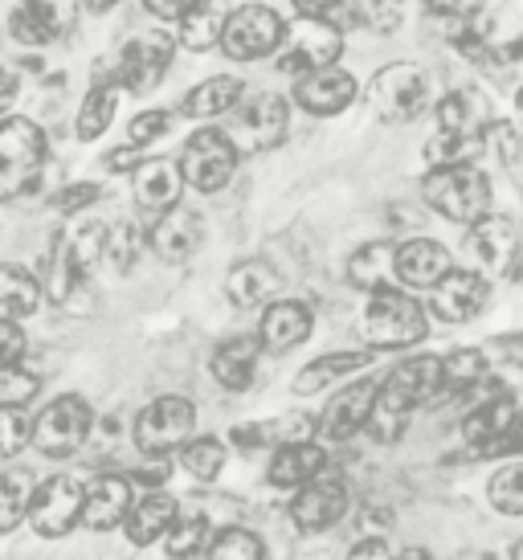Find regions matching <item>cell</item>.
<instances>
[{
  "label": "cell",
  "instance_id": "obj_1",
  "mask_svg": "<svg viewBox=\"0 0 523 560\" xmlns=\"http://www.w3.org/2000/svg\"><path fill=\"white\" fill-rule=\"evenodd\" d=\"M446 393V373H442V357H409L381 381L376 405H372L369 434L376 442H397L405 425L421 405H433Z\"/></svg>",
  "mask_w": 523,
  "mask_h": 560
},
{
  "label": "cell",
  "instance_id": "obj_2",
  "mask_svg": "<svg viewBox=\"0 0 523 560\" xmlns=\"http://www.w3.org/2000/svg\"><path fill=\"white\" fill-rule=\"evenodd\" d=\"M430 319L426 307L414 295H405L397 287L372 291L369 307L360 315V340L369 343L372 352H397V348H414L426 340Z\"/></svg>",
  "mask_w": 523,
  "mask_h": 560
},
{
  "label": "cell",
  "instance_id": "obj_3",
  "mask_svg": "<svg viewBox=\"0 0 523 560\" xmlns=\"http://www.w3.org/2000/svg\"><path fill=\"white\" fill-rule=\"evenodd\" d=\"M421 197L430 209H438L446 221L475 225L478 218L491 213V180L475 164H450V168H430L421 180Z\"/></svg>",
  "mask_w": 523,
  "mask_h": 560
},
{
  "label": "cell",
  "instance_id": "obj_4",
  "mask_svg": "<svg viewBox=\"0 0 523 560\" xmlns=\"http://www.w3.org/2000/svg\"><path fill=\"white\" fill-rule=\"evenodd\" d=\"M46 136L33 119H0V201H16L42 180Z\"/></svg>",
  "mask_w": 523,
  "mask_h": 560
},
{
  "label": "cell",
  "instance_id": "obj_5",
  "mask_svg": "<svg viewBox=\"0 0 523 560\" xmlns=\"http://www.w3.org/2000/svg\"><path fill=\"white\" fill-rule=\"evenodd\" d=\"M515 418L520 405L503 385L495 381H478L475 385V405L462 418V438L475 446L478 454H520L515 451Z\"/></svg>",
  "mask_w": 523,
  "mask_h": 560
},
{
  "label": "cell",
  "instance_id": "obj_6",
  "mask_svg": "<svg viewBox=\"0 0 523 560\" xmlns=\"http://www.w3.org/2000/svg\"><path fill=\"white\" fill-rule=\"evenodd\" d=\"M172 49H176V37L172 33H139L131 37L119 58L107 62L103 70H94V82H107L115 91H152L155 82L168 74Z\"/></svg>",
  "mask_w": 523,
  "mask_h": 560
},
{
  "label": "cell",
  "instance_id": "obj_7",
  "mask_svg": "<svg viewBox=\"0 0 523 560\" xmlns=\"http://www.w3.org/2000/svg\"><path fill=\"white\" fill-rule=\"evenodd\" d=\"M369 103L381 124H409L430 103V74L414 62H388L369 82Z\"/></svg>",
  "mask_w": 523,
  "mask_h": 560
},
{
  "label": "cell",
  "instance_id": "obj_8",
  "mask_svg": "<svg viewBox=\"0 0 523 560\" xmlns=\"http://www.w3.org/2000/svg\"><path fill=\"white\" fill-rule=\"evenodd\" d=\"M344 54V33L332 25V16H299L294 30H287V49L278 54V70L303 79L311 70L336 66Z\"/></svg>",
  "mask_w": 523,
  "mask_h": 560
},
{
  "label": "cell",
  "instance_id": "obj_9",
  "mask_svg": "<svg viewBox=\"0 0 523 560\" xmlns=\"http://www.w3.org/2000/svg\"><path fill=\"white\" fill-rule=\"evenodd\" d=\"M197 425V405L188 397H160L136 418V446L148 458H168L181 451Z\"/></svg>",
  "mask_w": 523,
  "mask_h": 560
},
{
  "label": "cell",
  "instance_id": "obj_10",
  "mask_svg": "<svg viewBox=\"0 0 523 560\" xmlns=\"http://www.w3.org/2000/svg\"><path fill=\"white\" fill-rule=\"evenodd\" d=\"M91 405L82 401V397H58L33 421V446L46 458H66V454H74L91 438Z\"/></svg>",
  "mask_w": 523,
  "mask_h": 560
},
{
  "label": "cell",
  "instance_id": "obj_11",
  "mask_svg": "<svg viewBox=\"0 0 523 560\" xmlns=\"http://www.w3.org/2000/svg\"><path fill=\"white\" fill-rule=\"evenodd\" d=\"M185 180L200 192H217V188L230 185L233 168H237V143L230 131H217L205 127L193 140L185 143V156H181Z\"/></svg>",
  "mask_w": 523,
  "mask_h": 560
},
{
  "label": "cell",
  "instance_id": "obj_12",
  "mask_svg": "<svg viewBox=\"0 0 523 560\" xmlns=\"http://www.w3.org/2000/svg\"><path fill=\"white\" fill-rule=\"evenodd\" d=\"M282 42H287V25H282V16H278L275 9H266V4H246V9L230 13L225 37H221L225 54L237 58V62L266 58V54H275Z\"/></svg>",
  "mask_w": 523,
  "mask_h": 560
},
{
  "label": "cell",
  "instance_id": "obj_13",
  "mask_svg": "<svg viewBox=\"0 0 523 560\" xmlns=\"http://www.w3.org/2000/svg\"><path fill=\"white\" fill-rule=\"evenodd\" d=\"M287 98L282 94H258L237 107V119H233V143L246 148V152H270L287 140Z\"/></svg>",
  "mask_w": 523,
  "mask_h": 560
},
{
  "label": "cell",
  "instance_id": "obj_14",
  "mask_svg": "<svg viewBox=\"0 0 523 560\" xmlns=\"http://www.w3.org/2000/svg\"><path fill=\"white\" fill-rule=\"evenodd\" d=\"M466 254L475 258L483 275L508 279V275H515V262H520V234H515V225H511L508 218L487 213V218H478L475 225H470Z\"/></svg>",
  "mask_w": 523,
  "mask_h": 560
},
{
  "label": "cell",
  "instance_id": "obj_15",
  "mask_svg": "<svg viewBox=\"0 0 523 560\" xmlns=\"http://www.w3.org/2000/svg\"><path fill=\"white\" fill-rule=\"evenodd\" d=\"M82 503H86V491H82L74 479L58 475V479L42 482L37 495H33V508H30L33 532H37V536H49V540L66 536V532L82 520Z\"/></svg>",
  "mask_w": 523,
  "mask_h": 560
},
{
  "label": "cell",
  "instance_id": "obj_16",
  "mask_svg": "<svg viewBox=\"0 0 523 560\" xmlns=\"http://www.w3.org/2000/svg\"><path fill=\"white\" fill-rule=\"evenodd\" d=\"M487 299H491V282L483 270H450L446 279L433 287L430 312L442 324H470L475 315H483Z\"/></svg>",
  "mask_w": 523,
  "mask_h": 560
},
{
  "label": "cell",
  "instance_id": "obj_17",
  "mask_svg": "<svg viewBox=\"0 0 523 560\" xmlns=\"http://www.w3.org/2000/svg\"><path fill=\"white\" fill-rule=\"evenodd\" d=\"M344 512H348V482L339 475H319L303 482L291 503V520L303 532H327L344 520Z\"/></svg>",
  "mask_w": 523,
  "mask_h": 560
},
{
  "label": "cell",
  "instance_id": "obj_18",
  "mask_svg": "<svg viewBox=\"0 0 523 560\" xmlns=\"http://www.w3.org/2000/svg\"><path fill=\"white\" fill-rule=\"evenodd\" d=\"M376 393H381L376 381H356L348 389H339L336 397L327 401L324 413H319V430H324L327 442H348V438H356L360 430H369Z\"/></svg>",
  "mask_w": 523,
  "mask_h": 560
},
{
  "label": "cell",
  "instance_id": "obj_19",
  "mask_svg": "<svg viewBox=\"0 0 523 560\" xmlns=\"http://www.w3.org/2000/svg\"><path fill=\"white\" fill-rule=\"evenodd\" d=\"M131 188H136V205L143 213H168L181 205V188H185V168L172 164V160H143L136 172H131Z\"/></svg>",
  "mask_w": 523,
  "mask_h": 560
},
{
  "label": "cell",
  "instance_id": "obj_20",
  "mask_svg": "<svg viewBox=\"0 0 523 560\" xmlns=\"http://www.w3.org/2000/svg\"><path fill=\"white\" fill-rule=\"evenodd\" d=\"M356 98V79L339 66H324V70H311L294 82V103L311 115H339L344 107H352Z\"/></svg>",
  "mask_w": 523,
  "mask_h": 560
},
{
  "label": "cell",
  "instance_id": "obj_21",
  "mask_svg": "<svg viewBox=\"0 0 523 560\" xmlns=\"http://www.w3.org/2000/svg\"><path fill=\"white\" fill-rule=\"evenodd\" d=\"M454 262H450V249L433 237H409L397 246V279L405 287H417V291H433L438 282L446 279Z\"/></svg>",
  "mask_w": 523,
  "mask_h": 560
},
{
  "label": "cell",
  "instance_id": "obj_22",
  "mask_svg": "<svg viewBox=\"0 0 523 560\" xmlns=\"http://www.w3.org/2000/svg\"><path fill=\"white\" fill-rule=\"evenodd\" d=\"M131 479L124 475H98L86 487V503H82V524L94 532L119 528L127 515H131Z\"/></svg>",
  "mask_w": 523,
  "mask_h": 560
},
{
  "label": "cell",
  "instance_id": "obj_23",
  "mask_svg": "<svg viewBox=\"0 0 523 560\" xmlns=\"http://www.w3.org/2000/svg\"><path fill=\"white\" fill-rule=\"evenodd\" d=\"M327 467V454L315 446V442H282L275 451V458H270V467H266V479L275 482V487H291V491H299L303 482L319 479Z\"/></svg>",
  "mask_w": 523,
  "mask_h": 560
},
{
  "label": "cell",
  "instance_id": "obj_24",
  "mask_svg": "<svg viewBox=\"0 0 523 560\" xmlns=\"http://www.w3.org/2000/svg\"><path fill=\"white\" fill-rule=\"evenodd\" d=\"M311 336V312L303 303H294V299H278L266 307L262 315V327H258V340L262 348H270V352H291L299 343Z\"/></svg>",
  "mask_w": 523,
  "mask_h": 560
},
{
  "label": "cell",
  "instance_id": "obj_25",
  "mask_svg": "<svg viewBox=\"0 0 523 560\" xmlns=\"http://www.w3.org/2000/svg\"><path fill=\"white\" fill-rule=\"evenodd\" d=\"M200 246V218L193 209H168L160 213L152 225V249L164 258V262H185L193 258V249Z\"/></svg>",
  "mask_w": 523,
  "mask_h": 560
},
{
  "label": "cell",
  "instance_id": "obj_26",
  "mask_svg": "<svg viewBox=\"0 0 523 560\" xmlns=\"http://www.w3.org/2000/svg\"><path fill=\"white\" fill-rule=\"evenodd\" d=\"M176 520H181L176 499L164 495V491H152V495L139 499L136 508H131V515L124 520L127 540H131L136 548H148V545H155V540H164Z\"/></svg>",
  "mask_w": 523,
  "mask_h": 560
},
{
  "label": "cell",
  "instance_id": "obj_27",
  "mask_svg": "<svg viewBox=\"0 0 523 560\" xmlns=\"http://www.w3.org/2000/svg\"><path fill=\"white\" fill-rule=\"evenodd\" d=\"M91 275V266L78 258V249L70 237H54V246H49V258L42 266V287H46V295L54 303H70L74 291L86 282Z\"/></svg>",
  "mask_w": 523,
  "mask_h": 560
},
{
  "label": "cell",
  "instance_id": "obj_28",
  "mask_svg": "<svg viewBox=\"0 0 523 560\" xmlns=\"http://www.w3.org/2000/svg\"><path fill=\"white\" fill-rule=\"evenodd\" d=\"M258 352H262L258 336H237V340H225L213 352V376L230 393L249 389V385H254V376H258Z\"/></svg>",
  "mask_w": 523,
  "mask_h": 560
},
{
  "label": "cell",
  "instance_id": "obj_29",
  "mask_svg": "<svg viewBox=\"0 0 523 560\" xmlns=\"http://www.w3.org/2000/svg\"><path fill=\"white\" fill-rule=\"evenodd\" d=\"M388 279H397V246L388 242H369L352 254L348 262V282L360 291H385Z\"/></svg>",
  "mask_w": 523,
  "mask_h": 560
},
{
  "label": "cell",
  "instance_id": "obj_30",
  "mask_svg": "<svg viewBox=\"0 0 523 560\" xmlns=\"http://www.w3.org/2000/svg\"><path fill=\"white\" fill-rule=\"evenodd\" d=\"M438 127L442 131H491V107L487 98L470 86L462 91H450L442 103H438Z\"/></svg>",
  "mask_w": 523,
  "mask_h": 560
},
{
  "label": "cell",
  "instance_id": "obj_31",
  "mask_svg": "<svg viewBox=\"0 0 523 560\" xmlns=\"http://www.w3.org/2000/svg\"><path fill=\"white\" fill-rule=\"evenodd\" d=\"M237 98H242V82L233 74H217V79H205L200 86H193L181 110L193 119H213V115H225V110L237 107Z\"/></svg>",
  "mask_w": 523,
  "mask_h": 560
},
{
  "label": "cell",
  "instance_id": "obj_32",
  "mask_svg": "<svg viewBox=\"0 0 523 560\" xmlns=\"http://www.w3.org/2000/svg\"><path fill=\"white\" fill-rule=\"evenodd\" d=\"M42 282L21 266H0V319H25L42 303Z\"/></svg>",
  "mask_w": 523,
  "mask_h": 560
},
{
  "label": "cell",
  "instance_id": "obj_33",
  "mask_svg": "<svg viewBox=\"0 0 523 560\" xmlns=\"http://www.w3.org/2000/svg\"><path fill=\"white\" fill-rule=\"evenodd\" d=\"M278 291V275L270 270L266 262H242L230 270V279H225V295L237 303V307H262L266 299Z\"/></svg>",
  "mask_w": 523,
  "mask_h": 560
},
{
  "label": "cell",
  "instance_id": "obj_34",
  "mask_svg": "<svg viewBox=\"0 0 523 560\" xmlns=\"http://www.w3.org/2000/svg\"><path fill=\"white\" fill-rule=\"evenodd\" d=\"M369 360H372V348H369V352H327V357L311 360L307 369L294 376V389H299V393H319V389H327V385H336L339 376L360 373Z\"/></svg>",
  "mask_w": 523,
  "mask_h": 560
},
{
  "label": "cell",
  "instance_id": "obj_35",
  "mask_svg": "<svg viewBox=\"0 0 523 560\" xmlns=\"http://www.w3.org/2000/svg\"><path fill=\"white\" fill-rule=\"evenodd\" d=\"M487 152V131H442L426 143V160L433 168H450V164H475Z\"/></svg>",
  "mask_w": 523,
  "mask_h": 560
},
{
  "label": "cell",
  "instance_id": "obj_36",
  "mask_svg": "<svg viewBox=\"0 0 523 560\" xmlns=\"http://www.w3.org/2000/svg\"><path fill=\"white\" fill-rule=\"evenodd\" d=\"M33 495H37L33 470H0V532H13L21 520H30Z\"/></svg>",
  "mask_w": 523,
  "mask_h": 560
},
{
  "label": "cell",
  "instance_id": "obj_37",
  "mask_svg": "<svg viewBox=\"0 0 523 560\" xmlns=\"http://www.w3.org/2000/svg\"><path fill=\"white\" fill-rule=\"evenodd\" d=\"M225 21H230V16L221 13L213 0H200L197 9L181 21L176 42H181L185 49H193V54H205V49L221 46V37H225Z\"/></svg>",
  "mask_w": 523,
  "mask_h": 560
},
{
  "label": "cell",
  "instance_id": "obj_38",
  "mask_svg": "<svg viewBox=\"0 0 523 560\" xmlns=\"http://www.w3.org/2000/svg\"><path fill=\"white\" fill-rule=\"evenodd\" d=\"M115 86H107V82H94L91 94L82 98V110H78V140H98L103 131L111 127V119H115Z\"/></svg>",
  "mask_w": 523,
  "mask_h": 560
},
{
  "label": "cell",
  "instance_id": "obj_39",
  "mask_svg": "<svg viewBox=\"0 0 523 560\" xmlns=\"http://www.w3.org/2000/svg\"><path fill=\"white\" fill-rule=\"evenodd\" d=\"M442 373H446V393H466L478 381H487V357L478 348H458L442 357Z\"/></svg>",
  "mask_w": 523,
  "mask_h": 560
},
{
  "label": "cell",
  "instance_id": "obj_40",
  "mask_svg": "<svg viewBox=\"0 0 523 560\" xmlns=\"http://www.w3.org/2000/svg\"><path fill=\"white\" fill-rule=\"evenodd\" d=\"M181 458H185V470L193 479L209 482L225 470V446L217 438H188L181 446Z\"/></svg>",
  "mask_w": 523,
  "mask_h": 560
},
{
  "label": "cell",
  "instance_id": "obj_41",
  "mask_svg": "<svg viewBox=\"0 0 523 560\" xmlns=\"http://www.w3.org/2000/svg\"><path fill=\"white\" fill-rule=\"evenodd\" d=\"M487 499L495 512L503 515H523V463H508L499 467L487 482Z\"/></svg>",
  "mask_w": 523,
  "mask_h": 560
},
{
  "label": "cell",
  "instance_id": "obj_42",
  "mask_svg": "<svg viewBox=\"0 0 523 560\" xmlns=\"http://www.w3.org/2000/svg\"><path fill=\"white\" fill-rule=\"evenodd\" d=\"M164 545H168L172 557H200V552H209V520L205 515H181L172 532L164 536Z\"/></svg>",
  "mask_w": 523,
  "mask_h": 560
},
{
  "label": "cell",
  "instance_id": "obj_43",
  "mask_svg": "<svg viewBox=\"0 0 523 560\" xmlns=\"http://www.w3.org/2000/svg\"><path fill=\"white\" fill-rule=\"evenodd\" d=\"M33 442V418L25 405H0V458H13Z\"/></svg>",
  "mask_w": 523,
  "mask_h": 560
},
{
  "label": "cell",
  "instance_id": "obj_44",
  "mask_svg": "<svg viewBox=\"0 0 523 560\" xmlns=\"http://www.w3.org/2000/svg\"><path fill=\"white\" fill-rule=\"evenodd\" d=\"M78 4H82V0H25L21 9L37 16V25H42L49 37H62V33L74 30Z\"/></svg>",
  "mask_w": 523,
  "mask_h": 560
},
{
  "label": "cell",
  "instance_id": "obj_45",
  "mask_svg": "<svg viewBox=\"0 0 523 560\" xmlns=\"http://www.w3.org/2000/svg\"><path fill=\"white\" fill-rule=\"evenodd\" d=\"M209 557L217 560H254V557H266V545H262V536H254L249 528H225L217 536L213 545H209Z\"/></svg>",
  "mask_w": 523,
  "mask_h": 560
},
{
  "label": "cell",
  "instance_id": "obj_46",
  "mask_svg": "<svg viewBox=\"0 0 523 560\" xmlns=\"http://www.w3.org/2000/svg\"><path fill=\"white\" fill-rule=\"evenodd\" d=\"M405 16L400 0H356V21L372 33H393Z\"/></svg>",
  "mask_w": 523,
  "mask_h": 560
},
{
  "label": "cell",
  "instance_id": "obj_47",
  "mask_svg": "<svg viewBox=\"0 0 523 560\" xmlns=\"http://www.w3.org/2000/svg\"><path fill=\"white\" fill-rule=\"evenodd\" d=\"M33 397H37V376L21 373V364L0 373V405H30Z\"/></svg>",
  "mask_w": 523,
  "mask_h": 560
},
{
  "label": "cell",
  "instance_id": "obj_48",
  "mask_svg": "<svg viewBox=\"0 0 523 560\" xmlns=\"http://www.w3.org/2000/svg\"><path fill=\"white\" fill-rule=\"evenodd\" d=\"M168 115L164 110H143V115H136L131 124H127V143H136V148H148L152 140H160L164 131H168Z\"/></svg>",
  "mask_w": 523,
  "mask_h": 560
},
{
  "label": "cell",
  "instance_id": "obj_49",
  "mask_svg": "<svg viewBox=\"0 0 523 560\" xmlns=\"http://www.w3.org/2000/svg\"><path fill=\"white\" fill-rule=\"evenodd\" d=\"M25 357V331L16 327V319H0V373L16 369Z\"/></svg>",
  "mask_w": 523,
  "mask_h": 560
},
{
  "label": "cell",
  "instance_id": "obj_50",
  "mask_svg": "<svg viewBox=\"0 0 523 560\" xmlns=\"http://www.w3.org/2000/svg\"><path fill=\"white\" fill-rule=\"evenodd\" d=\"M491 148L499 152V160L503 164H520V156H523V140H520V131L511 124H491Z\"/></svg>",
  "mask_w": 523,
  "mask_h": 560
},
{
  "label": "cell",
  "instance_id": "obj_51",
  "mask_svg": "<svg viewBox=\"0 0 523 560\" xmlns=\"http://www.w3.org/2000/svg\"><path fill=\"white\" fill-rule=\"evenodd\" d=\"M94 201H98V185H66L58 192V209L62 213H78V209H86Z\"/></svg>",
  "mask_w": 523,
  "mask_h": 560
},
{
  "label": "cell",
  "instance_id": "obj_52",
  "mask_svg": "<svg viewBox=\"0 0 523 560\" xmlns=\"http://www.w3.org/2000/svg\"><path fill=\"white\" fill-rule=\"evenodd\" d=\"M143 4H148V13H155L160 21H185L200 0H143Z\"/></svg>",
  "mask_w": 523,
  "mask_h": 560
},
{
  "label": "cell",
  "instance_id": "obj_53",
  "mask_svg": "<svg viewBox=\"0 0 523 560\" xmlns=\"http://www.w3.org/2000/svg\"><path fill=\"white\" fill-rule=\"evenodd\" d=\"M131 482H143V487H164V482H168V463H164V458H152L148 467L131 470Z\"/></svg>",
  "mask_w": 523,
  "mask_h": 560
},
{
  "label": "cell",
  "instance_id": "obj_54",
  "mask_svg": "<svg viewBox=\"0 0 523 560\" xmlns=\"http://www.w3.org/2000/svg\"><path fill=\"white\" fill-rule=\"evenodd\" d=\"M262 442H270V430H266V425H237V430H233V446H242V451H258Z\"/></svg>",
  "mask_w": 523,
  "mask_h": 560
},
{
  "label": "cell",
  "instance_id": "obj_55",
  "mask_svg": "<svg viewBox=\"0 0 523 560\" xmlns=\"http://www.w3.org/2000/svg\"><path fill=\"white\" fill-rule=\"evenodd\" d=\"M433 13H442V16H470L483 4V0H426Z\"/></svg>",
  "mask_w": 523,
  "mask_h": 560
},
{
  "label": "cell",
  "instance_id": "obj_56",
  "mask_svg": "<svg viewBox=\"0 0 523 560\" xmlns=\"http://www.w3.org/2000/svg\"><path fill=\"white\" fill-rule=\"evenodd\" d=\"M143 160H139V148L136 143H127V148H119V152H111L107 156V168L111 172H136Z\"/></svg>",
  "mask_w": 523,
  "mask_h": 560
},
{
  "label": "cell",
  "instance_id": "obj_57",
  "mask_svg": "<svg viewBox=\"0 0 523 560\" xmlns=\"http://www.w3.org/2000/svg\"><path fill=\"white\" fill-rule=\"evenodd\" d=\"M13 98H16V74L0 62V115L13 107Z\"/></svg>",
  "mask_w": 523,
  "mask_h": 560
},
{
  "label": "cell",
  "instance_id": "obj_58",
  "mask_svg": "<svg viewBox=\"0 0 523 560\" xmlns=\"http://www.w3.org/2000/svg\"><path fill=\"white\" fill-rule=\"evenodd\" d=\"M352 557L356 560H381V557H388V545L381 540V536H372V540H360V545H352Z\"/></svg>",
  "mask_w": 523,
  "mask_h": 560
},
{
  "label": "cell",
  "instance_id": "obj_59",
  "mask_svg": "<svg viewBox=\"0 0 523 560\" xmlns=\"http://www.w3.org/2000/svg\"><path fill=\"white\" fill-rule=\"evenodd\" d=\"M299 16H332L339 9V0H294Z\"/></svg>",
  "mask_w": 523,
  "mask_h": 560
},
{
  "label": "cell",
  "instance_id": "obj_60",
  "mask_svg": "<svg viewBox=\"0 0 523 560\" xmlns=\"http://www.w3.org/2000/svg\"><path fill=\"white\" fill-rule=\"evenodd\" d=\"M82 4H86V9H98V13H103V9H115L119 0H82Z\"/></svg>",
  "mask_w": 523,
  "mask_h": 560
},
{
  "label": "cell",
  "instance_id": "obj_61",
  "mask_svg": "<svg viewBox=\"0 0 523 560\" xmlns=\"http://www.w3.org/2000/svg\"><path fill=\"white\" fill-rule=\"evenodd\" d=\"M515 451H523V409H520V418H515Z\"/></svg>",
  "mask_w": 523,
  "mask_h": 560
},
{
  "label": "cell",
  "instance_id": "obj_62",
  "mask_svg": "<svg viewBox=\"0 0 523 560\" xmlns=\"http://www.w3.org/2000/svg\"><path fill=\"white\" fill-rule=\"evenodd\" d=\"M405 557H409V560H426L430 552H426V548H405Z\"/></svg>",
  "mask_w": 523,
  "mask_h": 560
},
{
  "label": "cell",
  "instance_id": "obj_63",
  "mask_svg": "<svg viewBox=\"0 0 523 560\" xmlns=\"http://www.w3.org/2000/svg\"><path fill=\"white\" fill-rule=\"evenodd\" d=\"M511 557H515V560H523V540H520V545H511Z\"/></svg>",
  "mask_w": 523,
  "mask_h": 560
},
{
  "label": "cell",
  "instance_id": "obj_64",
  "mask_svg": "<svg viewBox=\"0 0 523 560\" xmlns=\"http://www.w3.org/2000/svg\"><path fill=\"white\" fill-rule=\"evenodd\" d=\"M515 107H520V110H523V86H520V94H515Z\"/></svg>",
  "mask_w": 523,
  "mask_h": 560
}]
</instances>
